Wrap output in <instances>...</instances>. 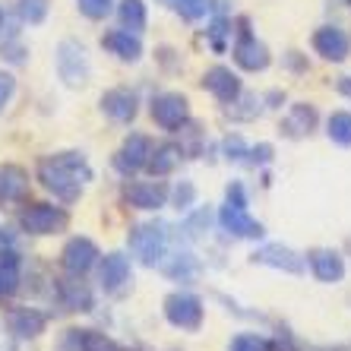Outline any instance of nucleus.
<instances>
[{
    "label": "nucleus",
    "instance_id": "f257e3e1",
    "mask_svg": "<svg viewBox=\"0 0 351 351\" xmlns=\"http://www.w3.org/2000/svg\"><path fill=\"white\" fill-rule=\"evenodd\" d=\"M92 178L95 171L82 152H54V156L38 158L35 165V180L64 206H73Z\"/></svg>",
    "mask_w": 351,
    "mask_h": 351
},
{
    "label": "nucleus",
    "instance_id": "f03ea898",
    "mask_svg": "<svg viewBox=\"0 0 351 351\" xmlns=\"http://www.w3.org/2000/svg\"><path fill=\"white\" fill-rule=\"evenodd\" d=\"M54 70L58 80L64 82L66 89H86L92 80V60L86 45L76 38H64L54 48Z\"/></svg>",
    "mask_w": 351,
    "mask_h": 351
},
{
    "label": "nucleus",
    "instance_id": "7ed1b4c3",
    "mask_svg": "<svg viewBox=\"0 0 351 351\" xmlns=\"http://www.w3.org/2000/svg\"><path fill=\"white\" fill-rule=\"evenodd\" d=\"M168 244H171V234H168V225H162V221L133 225L130 234H127V247H130L133 260L149 266V269L168 256Z\"/></svg>",
    "mask_w": 351,
    "mask_h": 351
},
{
    "label": "nucleus",
    "instance_id": "20e7f679",
    "mask_svg": "<svg viewBox=\"0 0 351 351\" xmlns=\"http://www.w3.org/2000/svg\"><path fill=\"white\" fill-rule=\"evenodd\" d=\"M16 225L29 237H54L70 228V213L54 203H23Z\"/></svg>",
    "mask_w": 351,
    "mask_h": 351
},
{
    "label": "nucleus",
    "instance_id": "39448f33",
    "mask_svg": "<svg viewBox=\"0 0 351 351\" xmlns=\"http://www.w3.org/2000/svg\"><path fill=\"white\" fill-rule=\"evenodd\" d=\"M162 313L180 332H199V326L206 319V304L193 291H171L162 301Z\"/></svg>",
    "mask_w": 351,
    "mask_h": 351
},
{
    "label": "nucleus",
    "instance_id": "423d86ee",
    "mask_svg": "<svg viewBox=\"0 0 351 351\" xmlns=\"http://www.w3.org/2000/svg\"><path fill=\"white\" fill-rule=\"evenodd\" d=\"M234 64L247 73H263V70H269L272 64V54L266 48V41H260L254 32H250V19L241 16L237 19V29H234Z\"/></svg>",
    "mask_w": 351,
    "mask_h": 351
},
{
    "label": "nucleus",
    "instance_id": "0eeeda50",
    "mask_svg": "<svg viewBox=\"0 0 351 351\" xmlns=\"http://www.w3.org/2000/svg\"><path fill=\"white\" fill-rule=\"evenodd\" d=\"M149 117L165 133H178L190 123V98L184 92H158L149 101Z\"/></svg>",
    "mask_w": 351,
    "mask_h": 351
},
{
    "label": "nucleus",
    "instance_id": "6e6552de",
    "mask_svg": "<svg viewBox=\"0 0 351 351\" xmlns=\"http://www.w3.org/2000/svg\"><path fill=\"white\" fill-rule=\"evenodd\" d=\"M98 285H101V291L111 294V298H121V294L130 291L133 285V263L130 256L123 254V250H111V254H105L101 260H98Z\"/></svg>",
    "mask_w": 351,
    "mask_h": 351
},
{
    "label": "nucleus",
    "instance_id": "1a4fd4ad",
    "mask_svg": "<svg viewBox=\"0 0 351 351\" xmlns=\"http://www.w3.org/2000/svg\"><path fill=\"white\" fill-rule=\"evenodd\" d=\"M168 196H171V187L162 178H152V180L127 178V184H123V203L130 206V209H139V213H158V209H165Z\"/></svg>",
    "mask_w": 351,
    "mask_h": 351
},
{
    "label": "nucleus",
    "instance_id": "9d476101",
    "mask_svg": "<svg viewBox=\"0 0 351 351\" xmlns=\"http://www.w3.org/2000/svg\"><path fill=\"white\" fill-rule=\"evenodd\" d=\"M149 152H152V139L146 133H127L123 143L117 146V152L111 156V165L121 178H133V174L146 171Z\"/></svg>",
    "mask_w": 351,
    "mask_h": 351
},
{
    "label": "nucleus",
    "instance_id": "9b49d317",
    "mask_svg": "<svg viewBox=\"0 0 351 351\" xmlns=\"http://www.w3.org/2000/svg\"><path fill=\"white\" fill-rule=\"evenodd\" d=\"M98 260H101V250H98V244L86 234L70 237L64 244V250H60V269H64L66 276H89L98 266Z\"/></svg>",
    "mask_w": 351,
    "mask_h": 351
},
{
    "label": "nucleus",
    "instance_id": "f8f14e48",
    "mask_svg": "<svg viewBox=\"0 0 351 351\" xmlns=\"http://www.w3.org/2000/svg\"><path fill=\"white\" fill-rule=\"evenodd\" d=\"M219 225L225 234L241 237V241H263V237H266V225L247 213L244 203H221Z\"/></svg>",
    "mask_w": 351,
    "mask_h": 351
},
{
    "label": "nucleus",
    "instance_id": "ddd939ff",
    "mask_svg": "<svg viewBox=\"0 0 351 351\" xmlns=\"http://www.w3.org/2000/svg\"><path fill=\"white\" fill-rule=\"evenodd\" d=\"M250 263L256 266H269V269L288 272V276H301L307 269V260H304L298 250H291L288 244H263L250 254Z\"/></svg>",
    "mask_w": 351,
    "mask_h": 351
},
{
    "label": "nucleus",
    "instance_id": "4468645a",
    "mask_svg": "<svg viewBox=\"0 0 351 351\" xmlns=\"http://www.w3.org/2000/svg\"><path fill=\"white\" fill-rule=\"evenodd\" d=\"M311 45H313V54H319L329 64H345L351 58V38L339 25H319L317 32L311 35Z\"/></svg>",
    "mask_w": 351,
    "mask_h": 351
},
{
    "label": "nucleus",
    "instance_id": "2eb2a0df",
    "mask_svg": "<svg viewBox=\"0 0 351 351\" xmlns=\"http://www.w3.org/2000/svg\"><path fill=\"white\" fill-rule=\"evenodd\" d=\"M98 108H101V114H105L108 121L133 123L136 121V114H139V95L133 89H127V86H114V89L101 92Z\"/></svg>",
    "mask_w": 351,
    "mask_h": 351
},
{
    "label": "nucleus",
    "instance_id": "dca6fc26",
    "mask_svg": "<svg viewBox=\"0 0 351 351\" xmlns=\"http://www.w3.org/2000/svg\"><path fill=\"white\" fill-rule=\"evenodd\" d=\"M54 294H58L60 307L70 313H89L95 307V294L89 282H82V276H60L54 282Z\"/></svg>",
    "mask_w": 351,
    "mask_h": 351
},
{
    "label": "nucleus",
    "instance_id": "f3484780",
    "mask_svg": "<svg viewBox=\"0 0 351 351\" xmlns=\"http://www.w3.org/2000/svg\"><path fill=\"white\" fill-rule=\"evenodd\" d=\"M304 260L311 266L313 278L323 282V285H339L345 278V256L332 247H313V250L304 254Z\"/></svg>",
    "mask_w": 351,
    "mask_h": 351
},
{
    "label": "nucleus",
    "instance_id": "a211bd4d",
    "mask_svg": "<svg viewBox=\"0 0 351 351\" xmlns=\"http://www.w3.org/2000/svg\"><path fill=\"white\" fill-rule=\"evenodd\" d=\"M199 82H203V89L209 92V95H213L219 105H228V101H234V98L244 92V82H241V76H237L231 66H225V64L209 66Z\"/></svg>",
    "mask_w": 351,
    "mask_h": 351
},
{
    "label": "nucleus",
    "instance_id": "6ab92c4d",
    "mask_svg": "<svg viewBox=\"0 0 351 351\" xmlns=\"http://www.w3.org/2000/svg\"><path fill=\"white\" fill-rule=\"evenodd\" d=\"M317 127H319V114L311 101H294V105H288L285 117L278 121V130L288 139H307V136H313Z\"/></svg>",
    "mask_w": 351,
    "mask_h": 351
},
{
    "label": "nucleus",
    "instance_id": "aec40b11",
    "mask_svg": "<svg viewBox=\"0 0 351 351\" xmlns=\"http://www.w3.org/2000/svg\"><path fill=\"white\" fill-rule=\"evenodd\" d=\"M48 329V313L38 307H13L7 313V332L16 342H32Z\"/></svg>",
    "mask_w": 351,
    "mask_h": 351
},
{
    "label": "nucleus",
    "instance_id": "412c9836",
    "mask_svg": "<svg viewBox=\"0 0 351 351\" xmlns=\"http://www.w3.org/2000/svg\"><path fill=\"white\" fill-rule=\"evenodd\" d=\"M29 187H32V178L23 165L16 162H3L0 165V209L3 206H16L29 199Z\"/></svg>",
    "mask_w": 351,
    "mask_h": 351
},
{
    "label": "nucleus",
    "instance_id": "4be33fe9",
    "mask_svg": "<svg viewBox=\"0 0 351 351\" xmlns=\"http://www.w3.org/2000/svg\"><path fill=\"white\" fill-rule=\"evenodd\" d=\"M101 48H105L111 58L121 60V64H139L143 54H146L143 38H139L136 32H130V29H108V32L101 35Z\"/></svg>",
    "mask_w": 351,
    "mask_h": 351
},
{
    "label": "nucleus",
    "instance_id": "5701e85b",
    "mask_svg": "<svg viewBox=\"0 0 351 351\" xmlns=\"http://www.w3.org/2000/svg\"><path fill=\"white\" fill-rule=\"evenodd\" d=\"M187 158V149L174 143V139H165V143H156L152 152H149V162H146V171L152 178H168L180 168V162Z\"/></svg>",
    "mask_w": 351,
    "mask_h": 351
},
{
    "label": "nucleus",
    "instance_id": "b1692460",
    "mask_svg": "<svg viewBox=\"0 0 351 351\" xmlns=\"http://www.w3.org/2000/svg\"><path fill=\"white\" fill-rule=\"evenodd\" d=\"M158 266H162V272L171 278V282H180V285H193L196 278L203 276V263L196 260L190 250H174V254H168Z\"/></svg>",
    "mask_w": 351,
    "mask_h": 351
},
{
    "label": "nucleus",
    "instance_id": "393cba45",
    "mask_svg": "<svg viewBox=\"0 0 351 351\" xmlns=\"http://www.w3.org/2000/svg\"><path fill=\"white\" fill-rule=\"evenodd\" d=\"M23 288V256L16 247H0V298H13Z\"/></svg>",
    "mask_w": 351,
    "mask_h": 351
},
{
    "label": "nucleus",
    "instance_id": "a878e982",
    "mask_svg": "<svg viewBox=\"0 0 351 351\" xmlns=\"http://www.w3.org/2000/svg\"><path fill=\"white\" fill-rule=\"evenodd\" d=\"M114 13H117V19H121V29H130V32H136V35L146 32V25H149L146 0H117Z\"/></svg>",
    "mask_w": 351,
    "mask_h": 351
},
{
    "label": "nucleus",
    "instance_id": "bb28decb",
    "mask_svg": "<svg viewBox=\"0 0 351 351\" xmlns=\"http://www.w3.org/2000/svg\"><path fill=\"white\" fill-rule=\"evenodd\" d=\"M263 111H266L263 95H250V92H241L234 101L225 105V114H228L231 121H254V117H260Z\"/></svg>",
    "mask_w": 351,
    "mask_h": 351
},
{
    "label": "nucleus",
    "instance_id": "cd10ccee",
    "mask_svg": "<svg viewBox=\"0 0 351 351\" xmlns=\"http://www.w3.org/2000/svg\"><path fill=\"white\" fill-rule=\"evenodd\" d=\"M231 16H225V13H215L213 23H209V29H206V41H209V48L215 51V54H225V48H228V38H231Z\"/></svg>",
    "mask_w": 351,
    "mask_h": 351
},
{
    "label": "nucleus",
    "instance_id": "c85d7f7f",
    "mask_svg": "<svg viewBox=\"0 0 351 351\" xmlns=\"http://www.w3.org/2000/svg\"><path fill=\"white\" fill-rule=\"evenodd\" d=\"M326 136L335 146H351V111H332L326 117Z\"/></svg>",
    "mask_w": 351,
    "mask_h": 351
},
{
    "label": "nucleus",
    "instance_id": "c756f323",
    "mask_svg": "<svg viewBox=\"0 0 351 351\" xmlns=\"http://www.w3.org/2000/svg\"><path fill=\"white\" fill-rule=\"evenodd\" d=\"M158 3H165L171 13H178L187 23H199L209 13V0H158Z\"/></svg>",
    "mask_w": 351,
    "mask_h": 351
},
{
    "label": "nucleus",
    "instance_id": "7c9ffc66",
    "mask_svg": "<svg viewBox=\"0 0 351 351\" xmlns=\"http://www.w3.org/2000/svg\"><path fill=\"white\" fill-rule=\"evenodd\" d=\"M209 225H213V213L209 209H187L184 213V237H190V241L206 237Z\"/></svg>",
    "mask_w": 351,
    "mask_h": 351
},
{
    "label": "nucleus",
    "instance_id": "2f4dec72",
    "mask_svg": "<svg viewBox=\"0 0 351 351\" xmlns=\"http://www.w3.org/2000/svg\"><path fill=\"white\" fill-rule=\"evenodd\" d=\"M228 351H276V342L263 332H237L231 339Z\"/></svg>",
    "mask_w": 351,
    "mask_h": 351
},
{
    "label": "nucleus",
    "instance_id": "473e14b6",
    "mask_svg": "<svg viewBox=\"0 0 351 351\" xmlns=\"http://www.w3.org/2000/svg\"><path fill=\"white\" fill-rule=\"evenodd\" d=\"M16 16L25 25H41L48 19V0H16Z\"/></svg>",
    "mask_w": 351,
    "mask_h": 351
},
{
    "label": "nucleus",
    "instance_id": "72a5a7b5",
    "mask_svg": "<svg viewBox=\"0 0 351 351\" xmlns=\"http://www.w3.org/2000/svg\"><path fill=\"white\" fill-rule=\"evenodd\" d=\"M80 351H123L111 335L98 329H80Z\"/></svg>",
    "mask_w": 351,
    "mask_h": 351
},
{
    "label": "nucleus",
    "instance_id": "f704fd0d",
    "mask_svg": "<svg viewBox=\"0 0 351 351\" xmlns=\"http://www.w3.org/2000/svg\"><path fill=\"white\" fill-rule=\"evenodd\" d=\"M168 203L178 209V213H187L196 206V184L193 180H178L171 187V196H168Z\"/></svg>",
    "mask_w": 351,
    "mask_h": 351
},
{
    "label": "nucleus",
    "instance_id": "c9c22d12",
    "mask_svg": "<svg viewBox=\"0 0 351 351\" xmlns=\"http://www.w3.org/2000/svg\"><path fill=\"white\" fill-rule=\"evenodd\" d=\"M76 10L92 23H105L114 13V0H76Z\"/></svg>",
    "mask_w": 351,
    "mask_h": 351
},
{
    "label": "nucleus",
    "instance_id": "e433bc0d",
    "mask_svg": "<svg viewBox=\"0 0 351 351\" xmlns=\"http://www.w3.org/2000/svg\"><path fill=\"white\" fill-rule=\"evenodd\" d=\"M247 152H250V146L244 143L241 133H228V136L221 139V156L228 158V162H247Z\"/></svg>",
    "mask_w": 351,
    "mask_h": 351
},
{
    "label": "nucleus",
    "instance_id": "4c0bfd02",
    "mask_svg": "<svg viewBox=\"0 0 351 351\" xmlns=\"http://www.w3.org/2000/svg\"><path fill=\"white\" fill-rule=\"evenodd\" d=\"M272 158H276V146H272V143H256V146H250V152H247V162L256 165V168L269 165Z\"/></svg>",
    "mask_w": 351,
    "mask_h": 351
},
{
    "label": "nucleus",
    "instance_id": "58836bf2",
    "mask_svg": "<svg viewBox=\"0 0 351 351\" xmlns=\"http://www.w3.org/2000/svg\"><path fill=\"white\" fill-rule=\"evenodd\" d=\"M16 95V76L7 73V70H0V114L7 111V105L13 101Z\"/></svg>",
    "mask_w": 351,
    "mask_h": 351
},
{
    "label": "nucleus",
    "instance_id": "ea45409f",
    "mask_svg": "<svg viewBox=\"0 0 351 351\" xmlns=\"http://www.w3.org/2000/svg\"><path fill=\"white\" fill-rule=\"evenodd\" d=\"M16 19L19 16H13V13H7V10L0 7V45L3 41H13V38H19V29H16Z\"/></svg>",
    "mask_w": 351,
    "mask_h": 351
},
{
    "label": "nucleus",
    "instance_id": "a19ab883",
    "mask_svg": "<svg viewBox=\"0 0 351 351\" xmlns=\"http://www.w3.org/2000/svg\"><path fill=\"white\" fill-rule=\"evenodd\" d=\"M285 66L294 70V73H307V60H304L301 51H288L285 54Z\"/></svg>",
    "mask_w": 351,
    "mask_h": 351
},
{
    "label": "nucleus",
    "instance_id": "79ce46f5",
    "mask_svg": "<svg viewBox=\"0 0 351 351\" xmlns=\"http://www.w3.org/2000/svg\"><path fill=\"white\" fill-rule=\"evenodd\" d=\"M335 92L351 101V76H339V80H335Z\"/></svg>",
    "mask_w": 351,
    "mask_h": 351
},
{
    "label": "nucleus",
    "instance_id": "37998d69",
    "mask_svg": "<svg viewBox=\"0 0 351 351\" xmlns=\"http://www.w3.org/2000/svg\"><path fill=\"white\" fill-rule=\"evenodd\" d=\"M3 231H7V228H0V247H13V237L3 234Z\"/></svg>",
    "mask_w": 351,
    "mask_h": 351
},
{
    "label": "nucleus",
    "instance_id": "c03bdc74",
    "mask_svg": "<svg viewBox=\"0 0 351 351\" xmlns=\"http://www.w3.org/2000/svg\"><path fill=\"white\" fill-rule=\"evenodd\" d=\"M345 3H351V0H345Z\"/></svg>",
    "mask_w": 351,
    "mask_h": 351
}]
</instances>
